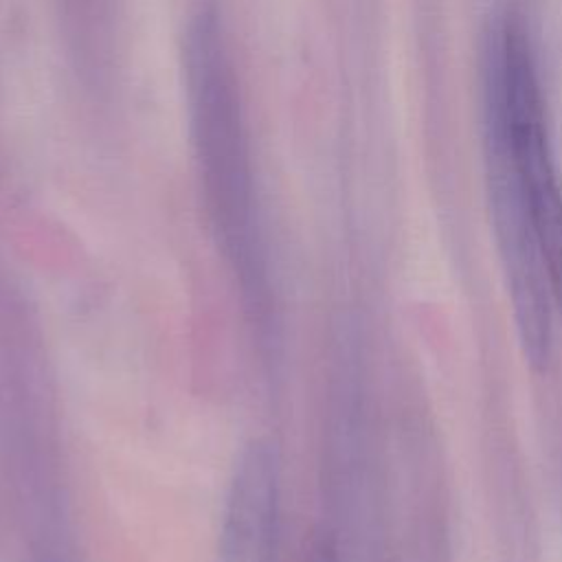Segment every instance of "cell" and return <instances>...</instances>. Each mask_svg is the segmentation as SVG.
Wrapping results in <instances>:
<instances>
[{
	"label": "cell",
	"mask_w": 562,
	"mask_h": 562,
	"mask_svg": "<svg viewBox=\"0 0 562 562\" xmlns=\"http://www.w3.org/2000/svg\"><path fill=\"white\" fill-rule=\"evenodd\" d=\"M182 68L206 215L252 323L268 336L272 290L250 136L222 11L215 2H200L189 15Z\"/></svg>",
	"instance_id": "cell-1"
},
{
	"label": "cell",
	"mask_w": 562,
	"mask_h": 562,
	"mask_svg": "<svg viewBox=\"0 0 562 562\" xmlns=\"http://www.w3.org/2000/svg\"><path fill=\"white\" fill-rule=\"evenodd\" d=\"M492 130L522 191L562 318V184L544 127L533 55L525 46L509 48L492 77Z\"/></svg>",
	"instance_id": "cell-2"
},
{
	"label": "cell",
	"mask_w": 562,
	"mask_h": 562,
	"mask_svg": "<svg viewBox=\"0 0 562 562\" xmlns=\"http://www.w3.org/2000/svg\"><path fill=\"white\" fill-rule=\"evenodd\" d=\"M217 562H281V463L266 439L248 441L235 461Z\"/></svg>",
	"instance_id": "cell-3"
}]
</instances>
